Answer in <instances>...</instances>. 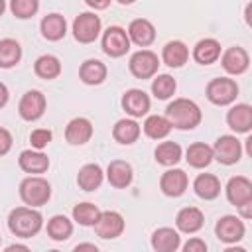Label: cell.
<instances>
[{"instance_id": "25", "label": "cell", "mask_w": 252, "mask_h": 252, "mask_svg": "<svg viewBox=\"0 0 252 252\" xmlns=\"http://www.w3.org/2000/svg\"><path fill=\"white\" fill-rule=\"evenodd\" d=\"M161 57H163V63L169 65V67H181L183 63H187L189 59V49L183 41L179 39H173V41H167L163 51H161Z\"/></svg>"}, {"instance_id": "6", "label": "cell", "mask_w": 252, "mask_h": 252, "mask_svg": "<svg viewBox=\"0 0 252 252\" xmlns=\"http://www.w3.org/2000/svg\"><path fill=\"white\" fill-rule=\"evenodd\" d=\"M130 49V37L120 26H110L102 35V51L110 57H122Z\"/></svg>"}, {"instance_id": "42", "label": "cell", "mask_w": 252, "mask_h": 252, "mask_svg": "<svg viewBox=\"0 0 252 252\" xmlns=\"http://www.w3.org/2000/svg\"><path fill=\"white\" fill-rule=\"evenodd\" d=\"M91 8H94V10H104V8H108V4H110V0H85Z\"/></svg>"}, {"instance_id": "16", "label": "cell", "mask_w": 252, "mask_h": 252, "mask_svg": "<svg viewBox=\"0 0 252 252\" xmlns=\"http://www.w3.org/2000/svg\"><path fill=\"white\" fill-rule=\"evenodd\" d=\"M91 136H93V124H91V120H87V118H83V116L73 118V120L67 124V128H65V138H67V142L73 144V146H83V144H87V142L91 140Z\"/></svg>"}, {"instance_id": "2", "label": "cell", "mask_w": 252, "mask_h": 252, "mask_svg": "<svg viewBox=\"0 0 252 252\" xmlns=\"http://www.w3.org/2000/svg\"><path fill=\"white\" fill-rule=\"evenodd\" d=\"M43 224L41 215L32 207H18L8 217V228L12 234L20 238H32L39 232Z\"/></svg>"}, {"instance_id": "36", "label": "cell", "mask_w": 252, "mask_h": 252, "mask_svg": "<svg viewBox=\"0 0 252 252\" xmlns=\"http://www.w3.org/2000/svg\"><path fill=\"white\" fill-rule=\"evenodd\" d=\"M98 215H100V211H98L96 205H93V203H79V205H75V209H73V219H75L81 226H93V224L96 222Z\"/></svg>"}, {"instance_id": "29", "label": "cell", "mask_w": 252, "mask_h": 252, "mask_svg": "<svg viewBox=\"0 0 252 252\" xmlns=\"http://www.w3.org/2000/svg\"><path fill=\"white\" fill-rule=\"evenodd\" d=\"M112 136L116 142L120 144H134L138 138H140V124L132 118H122L114 124V130H112Z\"/></svg>"}, {"instance_id": "9", "label": "cell", "mask_w": 252, "mask_h": 252, "mask_svg": "<svg viewBox=\"0 0 252 252\" xmlns=\"http://www.w3.org/2000/svg\"><path fill=\"white\" fill-rule=\"evenodd\" d=\"M242 148L236 136H220L213 146V158L224 165H232L240 159Z\"/></svg>"}, {"instance_id": "30", "label": "cell", "mask_w": 252, "mask_h": 252, "mask_svg": "<svg viewBox=\"0 0 252 252\" xmlns=\"http://www.w3.org/2000/svg\"><path fill=\"white\" fill-rule=\"evenodd\" d=\"M185 156H187L185 159H187V163L191 167L201 169V167H207L213 161V148L207 146V144H203V142H195V144H191L187 148V154Z\"/></svg>"}, {"instance_id": "32", "label": "cell", "mask_w": 252, "mask_h": 252, "mask_svg": "<svg viewBox=\"0 0 252 252\" xmlns=\"http://www.w3.org/2000/svg\"><path fill=\"white\" fill-rule=\"evenodd\" d=\"M71 232H73V222L65 215H55V217L49 219V222H47V234H49L51 240H57V242L67 240L71 236Z\"/></svg>"}, {"instance_id": "14", "label": "cell", "mask_w": 252, "mask_h": 252, "mask_svg": "<svg viewBox=\"0 0 252 252\" xmlns=\"http://www.w3.org/2000/svg\"><path fill=\"white\" fill-rule=\"evenodd\" d=\"M122 108L126 110V114L140 118L150 110V96L140 89H130L122 96Z\"/></svg>"}, {"instance_id": "33", "label": "cell", "mask_w": 252, "mask_h": 252, "mask_svg": "<svg viewBox=\"0 0 252 252\" xmlns=\"http://www.w3.org/2000/svg\"><path fill=\"white\" fill-rule=\"evenodd\" d=\"M33 71H35L37 77L49 81V79H55L61 73V63H59V59L55 55H41V57L35 59Z\"/></svg>"}, {"instance_id": "24", "label": "cell", "mask_w": 252, "mask_h": 252, "mask_svg": "<svg viewBox=\"0 0 252 252\" xmlns=\"http://www.w3.org/2000/svg\"><path fill=\"white\" fill-rule=\"evenodd\" d=\"M226 122L234 132H248L252 128V108L248 104H236L228 110Z\"/></svg>"}, {"instance_id": "35", "label": "cell", "mask_w": 252, "mask_h": 252, "mask_svg": "<svg viewBox=\"0 0 252 252\" xmlns=\"http://www.w3.org/2000/svg\"><path fill=\"white\" fill-rule=\"evenodd\" d=\"M156 159L161 165H175L181 159V146L175 142H161L156 148Z\"/></svg>"}, {"instance_id": "22", "label": "cell", "mask_w": 252, "mask_h": 252, "mask_svg": "<svg viewBox=\"0 0 252 252\" xmlns=\"http://www.w3.org/2000/svg\"><path fill=\"white\" fill-rule=\"evenodd\" d=\"M175 224L181 232L185 234H193L203 226V213L197 207H185L177 213L175 217Z\"/></svg>"}, {"instance_id": "26", "label": "cell", "mask_w": 252, "mask_h": 252, "mask_svg": "<svg viewBox=\"0 0 252 252\" xmlns=\"http://www.w3.org/2000/svg\"><path fill=\"white\" fill-rule=\"evenodd\" d=\"M102 183V169L98 163H87L77 173V185L83 191H94Z\"/></svg>"}, {"instance_id": "13", "label": "cell", "mask_w": 252, "mask_h": 252, "mask_svg": "<svg viewBox=\"0 0 252 252\" xmlns=\"http://www.w3.org/2000/svg\"><path fill=\"white\" fill-rule=\"evenodd\" d=\"M187 185H189V179H187V173L183 169H167L159 179V187L167 197L183 195Z\"/></svg>"}, {"instance_id": "47", "label": "cell", "mask_w": 252, "mask_h": 252, "mask_svg": "<svg viewBox=\"0 0 252 252\" xmlns=\"http://www.w3.org/2000/svg\"><path fill=\"white\" fill-rule=\"evenodd\" d=\"M116 2H120V4H124V6H128V4H134L136 0H116Z\"/></svg>"}, {"instance_id": "27", "label": "cell", "mask_w": 252, "mask_h": 252, "mask_svg": "<svg viewBox=\"0 0 252 252\" xmlns=\"http://www.w3.org/2000/svg\"><path fill=\"white\" fill-rule=\"evenodd\" d=\"M193 189H195V193L201 199L211 201V199H217L219 197V193H220V181L213 173H201L193 181Z\"/></svg>"}, {"instance_id": "10", "label": "cell", "mask_w": 252, "mask_h": 252, "mask_svg": "<svg viewBox=\"0 0 252 252\" xmlns=\"http://www.w3.org/2000/svg\"><path fill=\"white\" fill-rule=\"evenodd\" d=\"M215 232H217V238L226 242V244H232V242H238L242 236H244V222L242 219L234 217V215H224L219 219L217 226H215Z\"/></svg>"}, {"instance_id": "34", "label": "cell", "mask_w": 252, "mask_h": 252, "mask_svg": "<svg viewBox=\"0 0 252 252\" xmlns=\"http://www.w3.org/2000/svg\"><path fill=\"white\" fill-rule=\"evenodd\" d=\"M144 132L148 138H154V140H161L165 138L169 132H171V124L165 116H148L146 122H144Z\"/></svg>"}, {"instance_id": "19", "label": "cell", "mask_w": 252, "mask_h": 252, "mask_svg": "<svg viewBox=\"0 0 252 252\" xmlns=\"http://www.w3.org/2000/svg\"><path fill=\"white\" fill-rule=\"evenodd\" d=\"M39 30H41V35L49 41H59L65 37L67 33V22L61 14H47L43 16L41 24H39Z\"/></svg>"}, {"instance_id": "20", "label": "cell", "mask_w": 252, "mask_h": 252, "mask_svg": "<svg viewBox=\"0 0 252 252\" xmlns=\"http://www.w3.org/2000/svg\"><path fill=\"white\" fill-rule=\"evenodd\" d=\"M181 240L177 230L169 228V226H161L158 230H154L152 234V248L158 252H175L179 248Z\"/></svg>"}, {"instance_id": "21", "label": "cell", "mask_w": 252, "mask_h": 252, "mask_svg": "<svg viewBox=\"0 0 252 252\" xmlns=\"http://www.w3.org/2000/svg\"><path fill=\"white\" fill-rule=\"evenodd\" d=\"M18 163L28 173H43L49 167V158L39 150H24L18 158Z\"/></svg>"}, {"instance_id": "41", "label": "cell", "mask_w": 252, "mask_h": 252, "mask_svg": "<svg viewBox=\"0 0 252 252\" xmlns=\"http://www.w3.org/2000/svg\"><path fill=\"white\" fill-rule=\"evenodd\" d=\"M12 148V134L6 128H0V156L8 154Z\"/></svg>"}, {"instance_id": "46", "label": "cell", "mask_w": 252, "mask_h": 252, "mask_svg": "<svg viewBox=\"0 0 252 252\" xmlns=\"http://www.w3.org/2000/svg\"><path fill=\"white\" fill-rule=\"evenodd\" d=\"M4 10H6V0H0V16L4 14Z\"/></svg>"}, {"instance_id": "17", "label": "cell", "mask_w": 252, "mask_h": 252, "mask_svg": "<svg viewBox=\"0 0 252 252\" xmlns=\"http://www.w3.org/2000/svg\"><path fill=\"white\" fill-rule=\"evenodd\" d=\"M106 177H108V183L116 189H124L132 183V177H134V171H132V165L128 161H122V159H114L108 163L106 167Z\"/></svg>"}, {"instance_id": "15", "label": "cell", "mask_w": 252, "mask_h": 252, "mask_svg": "<svg viewBox=\"0 0 252 252\" xmlns=\"http://www.w3.org/2000/svg\"><path fill=\"white\" fill-rule=\"evenodd\" d=\"M128 37L140 45V47H146L150 45L154 39H156V28L150 20H144V18H138V20H132L130 26H128Z\"/></svg>"}, {"instance_id": "11", "label": "cell", "mask_w": 252, "mask_h": 252, "mask_svg": "<svg viewBox=\"0 0 252 252\" xmlns=\"http://www.w3.org/2000/svg\"><path fill=\"white\" fill-rule=\"evenodd\" d=\"M18 112H20V116L24 120H30V122L41 118L43 112H45V96H43V93H39V91H28L22 96L20 104H18Z\"/></svg>"}, {"instance_id": "23", "label": "cell", "mask_w": 252, "mask_h": 252, "mask_svg": "<svg viewBox=\"0 0 252 252\" xmlns=\"http://www.w3.org/2000/svg\"><path fill=\"white\" fill-rule=\"evenodd\" d=\"M220 57V43L213 37L201 39L193 49V59L201 65H211Z\"/></svg>"}, {"instance_id": "5", "label": "cell", "mask_w": 252, "mask_h": 252, "mask_svg": "<svg viewBox=\"0 0 252 252\" xmlns=\"http://www.w3.org/2000/svg\"><path fill=\"white\" fill-rule=\"evenodd\" d=\"M100 33V18L93 12H83L73 22V35L81 43H91Z\"/></svg>"}, {"instance_id": "31", "label": "cell", "mask_w": 252, "mask_h": 252, "mask_svg": "<svg viewBox=\"0 0 252 252\" xmlns=\"http://www.w3.org/2000/svg\"><path fill=\"white\" fill-rule=\"evenodd\" d=\"M22 59V47L16 39H0V67L2 69H10L14 65H18Z\"/></svg>"}, {"instance_id": "28", "label": "cell", "mask_w": 252, "mask_h": 252, "mask_svg": "<svg viewBox=\"0 0 252 252\" xmlns=\"http://www.w3.org/2000/svg\"><path fill=\"white\" fill-rule=\"evenodd\" d=\"M79 77L87 85H100L106 79V65L98 59H87L79 69Z\"/></svg>"}, {"instance_id": "40", "label": "cell", "mask_w": 252, "mask_h": 252, "mask_svg": "<svg viewBox=\"0 0 252 252\" xmlns=\"http://www.w3.org/2000/svg\"><path fill=\"white\" fill-rule=\"evenodd\" d=\"M183 250H185V252H205V250H207V244H205V240H201V238H189V240L185 242Z\"/></svg>"}, {"instance_id": "43", "label": "cell", "mask_w": 252, "mask_h": 252, "mask_svg": "<svg viewBox=\"0 0 252 252\" xmlns=\"http://www.w3.org/2000/svg\"><path fill=\"white\" fill-rule=\"evenodd\" d=\"M8 96H10V94H8L6 85H4V83H0V108H2V106L8 102Z\"/></svg>"}, {"instance_id": "38", "label": "cell", "mask_w": 252, "mask_h": 252, "mask_svg": "<svg viewBox=\"0 0 252 252\" xmlns=\"http://www.w3.org/2000/svg\"><path fill=\"white\" fill-rule=\"evenodd\" d=\"M39 8V0H10V10L16 18L28 20L32 18Z\"/></svg>"}, {"instance_id": "4", "label": "cell", "mask_w": 252, "mask_h": 252, "mask_svg": "<svg viewBox=\"0 0 252 252\" xmlns=\"http://www.w3.org/2000/svg\"><path fill=\"white\" fill-rule=\"evenodd\" d=\"M236 94H238V85L232 79L220 77V79H213L207 85V98L213 104H219V106L230 104L236 98Z\"/></svg>"}, {"instance_id": "7", "label": "cell", "mask_w": 252, "mask_h": 252, "mask_svg": "<svg viewBox=\"0 0 252 252\" xmlns=\"http://www.w3.org/2000/svg\"><path fill=\"white\" fill-rule=\"evenodd\" d=\"M130 73L138 79H150L156 75L158 67H159V61H158V55L150 49H140L136 51L132 57H130Z\"/></svg>"}, {"instance_id": "44", "label": "cell", "mask_w": 252, "mask_h": 252, "mask_svg": "<svg viewBox=\"0 0 252 252\" xmlns=\"http://www.w3.org/2000/svg\"><path fill=\"white\" fill-rule=\"evenodd\" d=\"M75 250H77V252H79V250H93V252H96V246H94V244H77Z\"/></svg>"}, {"instance_id": "45", "label": "cell", "mask_w": 252, "mask_h": 252, "mask_svg": "<svg viewBox=\"0 0 252 252\" xmlns=\"http://www.w3.org/2000/svg\"><path fill=\"white\" fill-rule=\"evenodd\" d=\"M6 250H8V252H12V250H28V246H22V244H10V246H6Z\"/></svg>"}, {"instance_id": "3", "label": "cell", "mask_w": 252, "mask_h": 252, "mask_svg": "<svg viewBox=\"0 0 252 252\" xmlns=\"http://www.w3.org/2000/svg\"><path fill=\"white\" fill-rule=\"evenodd\" d=\"M20 197L30 207H41L51 197V185L43 177H37V175L26 177L20 183Z\"/></svg>"}, {"instance_id": "18", "label": "cell", "mask_w": 252, "mask_h": 252, "mask_svg": "<svg viewBox=\"0 0 252 252\" xmlns=\"http://www.w3.org/2000/svg\"><path fill=\"white\" fill-rule=\"evenodd\" d=\"M222 67L226 73L230 75H240L248 69L250 65V57L248 53L242 49V47H228L224 53H222V59H220Z\"/></svg>"}, {"instance_id": "1", "label": "cell", "mask_w": 252, "mask_h": 252, "mask_svg": "<svg viewBox=\"0 0 252 252\" xmlns=\"http://www.w3.org/2000/svg\"><path fill=\"white\" fill-rule=\"evenodd\" d=\"M165 118L169 120L171 128L179 130H193L201 122V108L189 98H175L165 108Z\"/></svg>"}, {"instance_id": "39", "label": "cell", "mask_w": 252, "mask_h": 252, "mask_svg": "<svg viewBox=\"0 0 252 252\" xmlns=\"http://www.w3.org/2000/svg\"><path fill=\"white\" fill-rule=\"evenodd\" d=\"M51 130H47V128H37V130H33L32 134H30V142H32V146L35 148V150H43L49 142H51Z\"/></svg>"}, {"instance_id": "12", "label": "cell", "mask_w": 252, "mask_h": 252, "mask_svg": "<svg viewBox=\"0 0 252 252\" xmlns=\"http://www.w3.org/2000/svg\"><path fill=\"white\" fill-rule=\"evenodd\" d=\"M226 199L234 207H242L246 203H252V181L248 177H242V175L230 177L226 183Z\"/></svg>"}, {"instance_id": "37", "label": "cell", "mask_w": 252, "mask_h": 252, "mask_svg": "<svg viewBox=\"0 0 252 252\" xmlns=\"http://www.w3.org/2000/svg\"><path fill=\"white\" fill-rule=\"evenodd\" d=\"M175 79L171 75H158L152 81V93L156 94V98H169L175 93Z\"/></svg>"}, {"instance_id": "8", "label": "cell", "mask_w": 252, "mask_h": 252, "mask_svg": "<svg viewBox=\"0 0 252 252\" xmlns=\"http://www.w3.org/2000/svg\"><path fill=\"white\" fill-rule=\"evenodd\" d=\"M93 226H94L96 236H100L104 240H110V238H116V236L122 234V230H124V219L116 211H104V213L98 215V219H96V222Z\"/></svg>"}]
</instances>
